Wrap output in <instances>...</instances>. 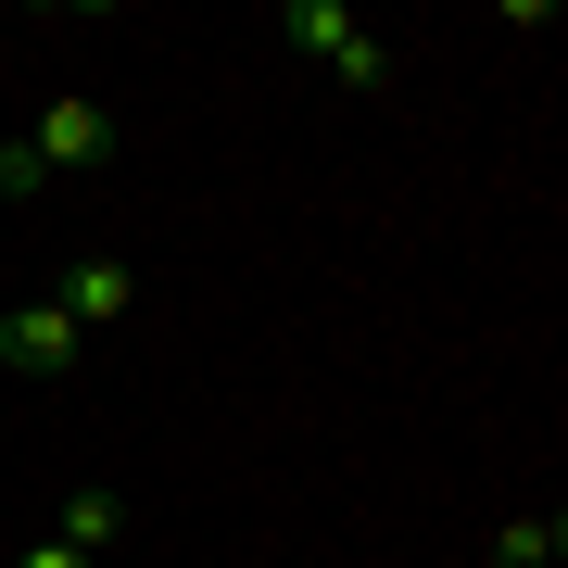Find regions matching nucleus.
<instances>
[{
	"instance_id": "obj_5",
	"label": "nucleus",
	"mask_w": 568,
	"mask_h": 568,
	"mask_svg": "<svg viewBox=\"0 0 568 568\" xmlns=\"http://www.w3.org/2000/svg\"><path fill=\"white\" fill-rule=\"evenodd\" d=\"M51 544H77V556L126 544V493H102V480H89V493H63V530H51Z\"/></svg>"
},
{
	"instance_id": "obj_4",
	"label": "nucleus",
	"mask_w": 568,
	"mask_h": 568,
	"mask_svg": "<svg viewBox=\"0 0 568 568\" xmlns=\"http://www.w3.org/2000/svg\"><path fill=\"white\" fill-rule=\"evenodd\" d=\"M126 304H140V278H126V265H114V253H89V265H77V278H63V316H77V342H89V328H114Z\"/></svg>"
},
{
	"instance_id": "obj_7",
	"label": "nucleus",
	"mask_w": 568,
	"mask_h": 568,
	"mask_svg": "<svg viewBox=\"0 0 568 568\" xmlns=\"http://www.w3.org/2000/svg\"><path fill=\"white\" fill-rule=\"evenodd\" d=\"M39 178H51V164H39V152H26V140H13V152H0V203H26V190H39Z\"/></svg>"
},
{
	"instance_id": "obj_1",
	"label": "nucleus",
	"mask_w": 568,
	"mask_h": 568,
	"mask_svg": "<svg viewBox=\"0 0 568 568\" xmlns=\"http://www.w3.org/2000/svg\"><path fill=\"white\" fill-rule=\"evenodd\" d=\"M278 39L304 51V63H328L342 89H392V51L366 39V26L342 13V0H278Z\"/></svg>"
},
{
	"instance_id": "obj_6",
	"label": "nucleus",
	"mask_w": 568,
	"mask_h": 568,
	"mask_svg": "<svg viewBox=\"0 0 568 568\" xmlns=\"http://www.w3.org/2000/svg\"><path fill=\"white\" fill-rule=\"evenodd\" d=\"M568 556V518L544 506V518H506V530H493V568H556Z\"/></svg>"
},
{
	"instance_id": "obj_3",
	"label": "nucleus",
	"mask_w": 568,
	"mask_h": 568,
	"mask_svg": "<svg viewBox=\"0 0 568 568\" xmlns=\"http://www.w3.org/2000/svg\"><path fill=\"white\" fill-rule=\"evenodd\" d=\"M39 164H114V114L89 102V89H63V102L39 114V140H26Z\"/></svg>"
},
{
	"instance_id": "obj_2",
	"label": "nucleus",
	"mask_w": 568,
	"mask_h": 568,
	"mask_svg": "<svg viewBox=\"0 0 568 568\" xmlns=\"http://www.w3.org/2000/svg\"><path fill=\"white\" fill-rule=\"evenodd\" d=\"M77 354H89V342H77L63 304H0V366H13V379H63Z\"/></svg>"
},
{
	"instance_id": "obj_8",
	"label": "nucleus",
	"mask_w": 568,
	"mask_h": 568,
	"mask_svg": "<svg viewBox=\"0 0 568 568\" xmlns=\"http://www.w3.org/2000/svg\"><path fill=\"white\" fill-rule=\"evenodd\" d=\"M13 568H89V556H77V544H26Z\"/></svg>"
}]
</instances>
